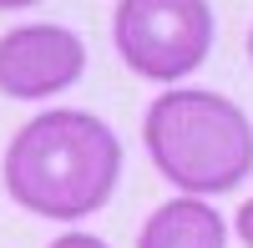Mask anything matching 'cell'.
<instances>
[{
    "instance_id": "1",
    "label": "cell",
    "mask_w": 253,
    "mask_h": 248,
    "mask_svg": "<svg viewBox=\"0 0 253 248\" xmlns=\"http://www.w3.org/2000/svg\"><path fill=\"white\" fill-rule=\"evenodd\" d=\"M122 177V142L101 117L51 107L31 117L5 147V193L36 218L76 223L112 203Z\"/></svg>"
},
{
    "instance_id": "2",
    "label": "cell",
    "mask_w": 253,
    "mask_h": 248,
    "mask_svg": "<svg viewBox=\"0 0 253 248\" xmlns=\"http://www.w3.org/2000/svg\"><path fill=\"white\" fill-rule=\"evenodd\" d=\"M142 142L157 172L187 198L233 193L253 172V122L223 91H162L142 117Z\"/></svg>"
},
{
    "instance_id": "3",
    "label": "cell",
    "mask_w": 253,
    "mask_h": 248,
    "mask_svg": "<svg viewBox=\"0 0 253 248\" xmlns=\"http://www.w3.org/2000/svg\"><path fill=\"white\" fill-rule=\"evenodd\" d=\"M218 20L208 0H117L112 41L126 71L142 81H172L193 76L213 51Z\"/></svg>"
},
{
    "instance_id": "4",
    "label": "cell",
    "mask_w": 253,
    "mask_h": 248,
    "mask_svg": "<svg viewBox=\"0 0 253 248\" xmlns=\"http://www.w3.org/2000/svg\"><path fill=\"white\" fill-rule=\"evenodd\" d=\"M81 71H86V41L56 20H26L0 36V91L15 101L71 91Z\"/></svg>"
},
{
    "instance_id": "5",
    "label": "cell",
    "mask_w": 253,
    "mask_h": 248,
    "mask_svg": "<svg viewBox=\"0 0 253 248\" xmlns=\"http://www.w3.org/2000/svg\"><path fill=\"white\" fill-rule=\"evenodd\" d=\"M223 243H228V223L203 198L162 203V208L147 213L142 233H137V248H223Z\"/></svg>"
},
{
    "instance_id": "6",
    "label": "cell",
    "mask_w": 253,
    "mask_h": 248,
    "mask_svg": "<svg viewBox=\"0 0 253 248\" xmlns=\"http://www.w3.org/2000/svg\"><path fill=\"white\" fill-rule=\"evenodd\" d=\"M51 248H107V243H101L96 233H61Z\"/></svg>"
},
{
    "instance_id": "7",
    "label": "cell",
    "mask_w": 253,
    "mask_h": 248,
    "mask_svg": "<svg viewBox=\"0 0 253 248\" xmlns=\"http://www.w3.org/2000/svg\"><path fill=\"white\" fill-rule=\"evenodd\" d=\"M233 228H238V238L253 248V198L243 203V208H238V218H233Z\"/></svg>"
},
{
    "instance_id": "8",
    "label": "cell",
    "mask_w": 253,
    "mask_h": 248,
    "mask_svg": "<svg viewBox=\"0 0 253 248\" xmlns=\"http://www.w3.org/2000/svg\"><path fill=\"white\" fill-rule=\"evenodd\" d=\"M31 5H41V0H0V10H31Z\"/></svg>"
},
{
    "instance_id": "9",
    "label": "cell",
    "mask_w": 253,
    "mask_h": 248,
    "mask_svg": "<svg viewBox=\"0 0 253 248\" xmlns=\"http://www.w3.org/2000/svg\"><path fill=\"white\" fill-rule=\"evenodd\" d=\"M248 56H253V31H248Z\"/></svg>"
}]
</instances>
